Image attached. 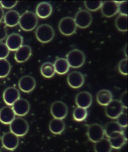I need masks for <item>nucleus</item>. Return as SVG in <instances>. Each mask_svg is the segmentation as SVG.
<instances>
[{"label":"nucleus","mask_w":128,"mask_h":152,"mask_svg":"<svg viewBox=\"0 0 128 152\" xmlns=\"http://www.w3.org/2000/svg\"><path fill=\"white\" fill-rule=\"evenodd\" d=\"M19 24L23 30L26 31H32L36 28L38 24L37 16L33 12H25L21 15Z\"/></svg>","instance_id":"1"},{"label":"nucleus","mask_w":128,"mask_h":152,"mask_svg":"<svg viewBox=\"0 0 128 152\" xmlns=\"http://www.w3.org/2000/svg\"><path fill=\"white\" fill-rule=\"evenodd\" d=\"M35 35L37 39L41 43H48L53 39L54 31L49 24H42L37 28Z\"/></svg>","instance_id":"2"},{"label":"nucleus","mask_w":128,"mask_h":152,"mask_svg":"<svg viewBox=\"0 0 128 152\" xmlns=\"http://www.w3.org/2000/svg\"><path fill=\"white\" fill-rule=\"evenodd\" d=\"M10 131L18 137H23L29 130V125L27 121L21 116L15 118L10 124Z\"/></svg>","instance_id":"3"},{"label":"nucleus","mask_w":128,"mask_h":152,"mask_svg":"<svg viewBox=\"0 0 128 152\" xmlns=\"http://www.w3.org/2000/svg\"><path fill=\"white\" fill-rule=\"evenodd\" d=\"M66 60L70 67L73 69H78L84 65L85 55L82 50L75 49L71 50L67 54Z\"/></svg>","instance_id":"4"},{"label":"nucleus","mask_w":128,"mask_h":152,"mask_svg":"<svg viewBox=\"0 0 128 152\" xmlns=\"http://www.w3.org/2000/svg\"><path fill=\"white\" fill-rule=\"evenodd\" d=\"M58 28L62 35L71 36L76 32L77 26L73 18L71 17H65L59 22Z\"/></svg>","instance_id":"5"},{"label":"nucleus","mask_w":128,"mask_h":152,"mask_svg":"<svg viewBox=\"0 0 128 152\" xmlns=\"http://www.w3.org/2000/svg\"><path fill=\"white\" fill-rule=\"evenodd\" d=\"M74 19L77 27L85 29L90 26L93 18L88 10H81L77 12Z\"/></svg>","instance_id":"6"},{"label":"nucleus","mask_w":128,"mask_h":152,"mask_svg":"<svg viewBox=\"0 0 128 152\" xmlns=\"http://www.w3.org/2000/svg\"><path fill=\"white\" fill-rule=\"evenodd\" d=\"M51 113L54 118L63 120L68 114L67 105L62 101H55L51 105Z\"/></svg>","instance_id":"7"},{"label":"nucleus","mask_w":128,"mask_h":152,"mask_svg":"<svg viewBox=\"0 0 128 152\" xmlns=\"http://www.w3.org/2000/svg\"><path fill=\"white\" fill-rule=\"evenodd\" d=\"M87 136L89 140L92 142L99 141L104 137L103 126L99 124L90 125L88 127Z\"/></svg>","instance_id":"8"},{"label":"nucleus","mask_w":128,"mask_h":152,"mask_svg":"<svg viewBox=\"0 0 128 152\" xmlns=\"http://www.w3.org/2000/svg\"><path fill=\"white\" fill-rule=\"evenodd\" d=\"M123 111L124 107L118 100H112L105 107L106 116L112 119H116Z\"/></svg>","instance_id":"9"},{"label":"nucleus","mask_w":128,"mask_h":152,"mask_svg":"<svg viewBox=\"0 0 128 152\" xmlns=\"http://www.w3.org/2000/svg\"><path fill=\"white\" fill-rule=\"evenodd\" d=\"M1 141L5 148L12 151L18 148L19 143V138L12 132H7L3 135Z\"/></svg>","instance_id":"10"},{"label":"nucleus","mask_w":128,"mask_h":152,"mask_svg":"<svg viewBox=\"0 0 128 152\" xmlns=\"http://www.w3.org/2000/svg\"><path fill=\"white\" fill-rule=\"evenodd\" d=\"M15 115L24 116L26 115L30 109V104L27 100L19 98L12 105Z\"/></svg>","instance_id":"11"},{"label":"nucleus","mask_w":128,"mask_h":152,"mask_svg":"<svg viewBox=\"0 0 128 152\" xmlns=\"http://www.w3.org/2000/svg\"><path fill=\"white\" fill-rule=\"evenodd\" d=\"M36 86V80L31 75H24L19 81V89L24 93L32 91Z\"/></svg>","instance_id":"12"},{"label":"nucleus","mask_w":128,"mask_h":152,"mask_svg":"<svg viewBox=\"0 0 128 152\" xmlns=\"http://www.w3.org/2000/svg\"><path fill=\"white\" fill-rule=\"evenodd\" d=\"M67 83L69 85L74 89L82 87L85 83L83 75L78 71H74L67 76Z\"/></svg>","instance_id":"13"},{"label":"nucleus","mask_w":128,"mask_h":152,"mask_svg":"<svg viewBox=\"0 0 128 152\" xmlns=\"http://www.w3.org/2000/svg\"><path fill=\"white\" fill-rule=\"evenodd\" d=\"M3 98L4 102L7 105L12 106L15 101L20 98V93L19 90L14 86L8 87L4 91Z\"/></svg>","instance_id":"14"},{"label":"nucleus","mask_w":128,"mask_h":152,"mask_svg":"<svg viewBox=\"0 0 128 152\" xmlns=\"http://www.w3.org/2000/svg\"><path fill=\"white\" fill-rule=\"evenodd\" d=\"M101 12L106 18H112L118 13V3L115 1H105L101 7Z\"/></svg>","instance_id":"15"},{"label":"nucleus","mask_w":128,"mask_h":152,"mask_svg":"<svg viewBox=\"0 0 128 152\" xmlns=\"http://www.w3.org/2000/svg\"><path fill=\"white\" fill-rule=\"evenodd\" d=\"M92 103V96L89 92L83 91L78 93L76 96V104L78 107L87 109Z\"/></svg>","instance_id":"16"},{"label":"nucleus","mask_w":128,"mask_h":152,"mask_svg":"<svg viewBox=\"0 0 128 152\" xmlns=\"http://www.w3.org/2000/svg\"><path fill=\"white\" fill-rule=\"evenodd\" d=\"M23 37L18 33H12L7 38L6 45L9 50L12 51L18 50L23 45Z\"/></svg>","instance_id":"17"},{"label":"nucleus","mask_w":128,"mask_h":152,"mask_svg":"<svg viewBox=\"0 0 128 152\" xmlns=\"http://www.w3.org/2000/svg\"><path fill=\"white\" fill-rule=\"evenodd\" d=\"M32 53L31 48L28 45H24L16 50L15 60L18 63H24L29 60Z\"/></svg>","instance_id":"18"},{"label":"nucleus","mask_w":128,"mask_h":152,"mask_svg":"<svg viewBox=\"0 0 128 152\" xmlns=\"http://www.w3.org/2000/svg\"><path fill=\"white\" fill-rule=\"evenodd\" d=\"M52 5L47 1L38 3L36 7V15L41 19L48 18L52 14Z\"/></svg>","instance_id":"19"},{"label":"nucleus","mask_w":128,"mask_h":152,"mask_svg":"<svg viewBox=\"0 0 128 152\" xmlns=\"http://www.w3.org/2000/svg\"><path fill=\"white\" fill-rule=\"evenodd\" d=\"M15 118V114L12 107H3L0 110V122L3 124H10Z\"/></svg>","instance_id":"20"},{"label":"nucleus","mask_w":128,"mask_h":152,"mask_svg":"<svg viewBox=\"0 0 128 152\" xmlns=\"http://www.w3.org/2000/svg\"><path fill=\"white\" fill-rule=\"evenodd\" d=\"M21 15L16 10H9L4 15V23L6 26L14 27L18 25L19 23Z\"/></svg>","instance_id":"21"},{"label":"nucleus","mask_w":128,"mask_h":152,"mask_svg":"<svg viewBox=\"0 0 128 152\" xmlns=\"http://www.w3.org/2000/svg\"><path fill=\"white\" fill-rule=\"evenodd\" d=\"M108 140L112 148L120 149L126 144L127 140L122 132H115L108 137Z\"/></svg>","instance_id":"22"},{"label":"nucleus","mask_w":128,"mask_h":152,"mask_svg":"<svg viewBox=\"0 0 128 152\" xmlns=\"http://www.w3.org/2000/svg\"><path fill=\"white\" fill-rule=\"evenodd\" d=\"M65 124L62 119L54 118L49 122V129L50 132L54 134H61L65 130Z\"/></svg>","instance_id":"23"},{"label":"nucleus","mask_w":128,"mask_h":152,"mask_svg":"<svg viewBox=\"0 0 128 152\" xmlns=\"http://www.w3.org/2000/svg\"><path fill=\"white\" fill-rule=\"evenodd\" d=\"M96 99L100 105L106 106L113 100V95L110 90H101L98 91Z\"/></svg>","instance_id":"24"},{"label":"nucleus","mask_w":128,"mask_h":152,"mask_svg":"<svg viewBox=\"0 0 128 152\" xmlns=\"http://www.w3.org/2000/svg\"><path fill=\"white\" fill-rule=\"evenodd\" d=\"M54 66L55 69V72L60 75L65 74L69 70V65L66 59L65 58H58L54 61Z\"/></svg>","instance_id":"25"},{"label":"nucleus","mask_w":128,"mask_h":152,"mask_svg":"<svg viewBox=\"0 0 128 152\" xmlns=\"http://www.w3.org/2000/svg\"><path fill=\"white\" fill-rule=\"evenodd\" d=\"M104 135L108 137L115 132H122L124 127L119 125L117 121H110L104 126Z\"/></svg>","instance_id":"26"},{"label":"nucleus","mask_w":128,"mask_h":152,"mask_svg":"<svg viewBox=\"0 0 128 152\" xmlns=\"http://www.w3.org/2000/svg\"><path fill=\"white\" fill-rule=\"evenodd\" d=\"M94 150L96 152H110L112 147L111 146L108 139L102 138L99 141L94 142Z\"/></svg>","instance_id":"27"},{"label":"nucleus","mask_w":128,"mask_h":152,"mask_svg":"<svg viewBox=\"0 0 128 152\" xmlns=\"http://www.w3.org/2000/svg\"><path fill=\"white\" fill-rule=\"evenodd\" d=\"M40 73L46 78H51L56 73L54 65L51 62H46L40 67Z\"/></svg>","instance_id":"28"},{"label":"nucleus","mask_w":128,"mask_h":152,"mask_svg":"<svg viewBox=\"0 0 128 152\" xmlns=\"http://www.w3.org/2000/svg\"><path fill=\"white\" fill-rule=\"evenodd\" d=\"M115 23L118 31L122 32L127 31V15H118L115 19Z\"/></svg>","instance_id":"29"},{"label":"nucleus","mask_w":128,"mask_h":152,"mask_svg":"<svg viewBox=\"0 0 128 152\" xmlns=\"http://www.w3.org/2000/svg\"><path fill=\"white\" fill-rule=\"evenodd\" d=\"M11 65L6 59H0V78L6 77L10 74Z\"/></svg>","instance_id":"30"},{"label":"nucleus","mask_w":128,"mask_h":152,"mask_svg":"<svg viewBox=\"0 0 128 152\" xmlns=\"http://www.w3.org/2000/svg\"><path fill=\"white\" fill-rule=\"evenodd\" d=\"M73 118L76 121H83L86 119L88 116V112L87 109L83 107H77L73 111Z\"/></svg>","instance_id":"31"},{"label":"nucleus","mask_w":128,"mask_h":152,"mask_svg":"<svg viewBox=\"0 0 128 152\" xmlns=\"http://www.w3.org/2000/svg\"><path fill=\"white\" fill-rule=\"evenodd\" d=\"M85 6L86 7L87 10L89 11L94 12L97 10H99L101 8L102 1H85L84 2Z\"/></svg>","instance_id":"32"},{"label":"nucleus","mask_w":128,"mask_h":152,"mask_svg":"<svg viewBox=\"0 0 128 152\" xmlns=\"http://www.w3.org/2000/svg\"><path fill=\"white\" fill-rule=\"evenodd\" d=\"M118 70L122 75H127V58H124L118 63Z\"/></svg>","instance_id":"33"},{"label":"nucleus","mask_w":128,"mask_h":152,"mask_svg":"<svg viewBox=\"0 0 128 152\" xmlns=\"http://www.w3.org/2000/svg\"><path fill=\"white\" fill-rule=\"evenodd\" d=\"M116 119L117 120V123L122 127L127 126V113H122Z\"/></svg>","instance_id":"34"},{"label":"nucleus","mask_w":128,"mask_h":152,"mask_svg":"<svg viewBox=\"0 0 128 152\" xmlns=\"http://www.w3.org/2000/svg\"><path fill=\"white\" fill-rule=\"evenodd\" d=\"M10 53V50L6 44L0 43V59H6Z\"/></svg>","instance_id":"35"},{"label":"nucleus","mask_w":128,"mask_h":152,"mask_svg":"<svg viewBox=\"0 0 128 152\" xmlns=\"http://www.w3.org/2000/svg\"><path fill=\"white\" fill-rule=\"evenodd\" d=\"M118 12L121 15H127V1H122L118 4Z\"/></svg>","instance_id":"36"},{"label":"nucleus","mask_w":128,"mask_h":152,"mask_svg":"<svg viewBox=\"0 0 128 152\" xmlns=\"http://www.w3.org/2000/svg\"><path fill=\"white\" fill-rule=\"evenodd\" d=\"M18 1H0V4L3 8H7V9H11L13 7H14Z\"/></svg>","instance_id":"37"},{"label":"nucleus","mask_w":128,"mask_h":152,"mask_svg":"<svg viewBox=\"0 0 128 152\" xmlns=\"http://www.w3.org/2000/svg\"><path fill=\"white\" fill-rule=\"evenodd\" d=\"M7 37V31L5 23H0V41L5 40Z\"/></svg>","instance_id":"38"},{"label":"nucleus","mask_w":128,"mask_h":152,"mask_svg":"<svg viewBox=\"0 0 128 152\" xmlns=\"http://www.w3.org/2000/svg\"><path fill=\"white\" fill-rule=\"evenodd\" d=\"M121 104L124 108L127 109V92L126 91L124 93H123L122 95L121 96V99L119 100Z\"/></svg>","instance_id":"39"},{"label":"nucleus","mask_w":128,"mask_h":152,"mask_svg":"<svg viewBox=\"0 0 128 152\" xmlns=\"http://www.w3.org/2000/svg\"><path fill=\"white\" fill-rule=\"evenodd\" d=\"M127 126H126V127H124L122 129V134L124 136V137H125V139L127 141Z\"/></svg>","instance_id":"40"},{"label":"nucleus","mask_w":128,"mask_h":152,"mask_svg":"<svg viewBox=\"0 0 128 152\" xmlns=\"http://www.w3.org/2000/svg\"><path fill=\"white\" fill-rule=\"evenodd\" d=\"M4 10L2 8V7H0V22L2 20V19H3L4 18Z\"/></svg>","instance_id":"41"},{"label":"nucleus","mask_w":128,"mask_h":152,"mask_svg":"<svg viewBox=\"0 0 128 152\" xmlns=\"http://www.w3.org/2000/svg\"><path fill=\"white\" fill-rule=\"evenodd\" d=\"M124 53H125V56L127 58V45H126L125 48H124Z\"/></svg>","instance_id":"42"}]
</instances>
